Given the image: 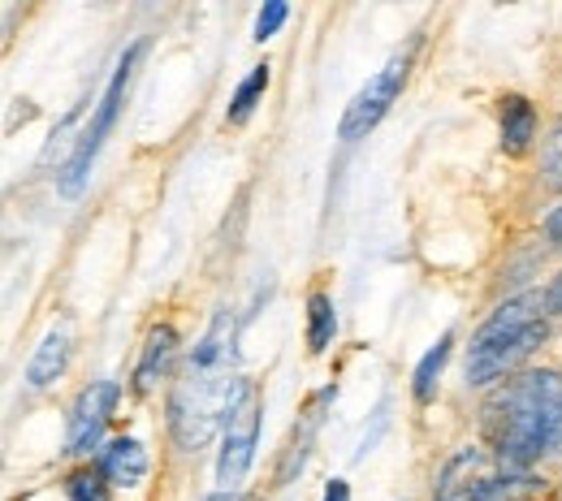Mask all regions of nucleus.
<instances>
[{"label":"nucleus","mask_w":562,"mask_h":501,"mask_svg":"<svg viewBox=\"0 0 562 501\" xmlns=\"http://www.w3.org/2000/svg\"><path fill=\"white\" fill-rule=\"evenodd\" d=\"M481 424L502 467L532 471L562 458V372L537 367L506 376L490 394Z\"/></svg>","instance_id":"1"},{"label":"nucleus","mask_w":562,"mask_h":501,"mask_svg":"<svg viewBox=\"0 0 562 501\" xmlns=\"http://www.w3.org/2000/svg\"><path fill=\"white\" fill-rule=\"evenodd\" d=\"M247 376H234V316L221 311L200 338V346L187 358L182 380L169 398V432L182 449H204L216 429H225V415L243 398Z\"/></svg>","instance_id":"2"},{"label":"nucleus","mask_w":562,"mask_h":501,"mask_svg":"<svg viewBox=\"0 0 562 501\" xmlns=\"http://www.w3.org/2000/svg\"><path fill=\"white\" fill-rule=\"evenodd\" d=\"M546 316H550L546 294L506 298L476 329V338L468 346V380L472 385H497V380L515 376V367L537 355V346L550 338Z\"/></svg>","instance_id":"3"},{"label":"nucleus","mask_w":562,"mask_h":501,"mask_svg":"<svg viewBox=\"0 0 562 501\" xmlns=\"http://www.w3.org/2000/svg\"><path fill=\"white\" fill-rule=\"evenodd\" d=\"M139 57H143V44H131V48L122 53L117 70H113L109 87H104V95H100V104H95L91 126L82 130V139H78V147H74L70 164H66V178H61V191H66V195H78L82 182L91 178V164H95L100 147H104V139H109L117 113H122V100H126V87H131V73H135V66H139Z\"/></svg>","instance_id":"4"},{"label":"nucleus","mask_w":562,"mask_h":501,"mask_svg":"<svg viewBox=\"0 0 562 501\" xmlns=\"http://www.w3.org/2000/svg\"><path fill=\"white\" fill-rule=\"evenodd\" d=\"M260 415H265V398H260L256 380H247L243 398L234 402V411L225 415V429H221V458H216V485L221 489H238L243 476L251 471L256 441H260Z\"/></svg>","instance_id":"5"},{"label":"nucleus","mask_w":562,"mask_h":501,"mask_svg":"<svg viewBox=\"0 0 562 501\" xmlns=\"http://www.w3.org/2000/svg\"><path fill=\"white\" fill-rule=\"evenodd\" d=\"M407 73H412V53H394L381 70L372 73V78L355 91V100L347 104V113H342V126H338V135H342L347 144L363 139L368 130H376V126H381V117H385V113H390V104L398 100V91H403Z\"/></svg>","instance_id":"6"},{"label":"nucleus","mask_w":562,"mask_h":501,"mask_svg":"<svg viewBox=\"0 0 562 501\" xmlns=\"http://www.w3.org/2000/svg\"><path fill=\"white\" fill-rule=\"evenodd\" d=\"M117 398H122V385L117 380H95V385H87L74 398L70 429H66V449H70L74 458H87L100 445V436H104L109 420H113Z\"/></svg>","instance_id":"7"},{"label":"nucleus","mask_w":562,"mask_h":501,"mask_svg":"<svg viewBox=\"0 0 562 501\" xmlns=\"http://www.w3.org/2000/svg\"><path fill=\"white\" fill-rule=\"evenodd\" d=\"M173 355H178V329H173V324H156V329L147 333V342H143L139 367H135V389H139V394H151V389L169 376Z\"/></svg>","instance_id":"8"},{"label":"nucleus","mask_w":562,"mask_h":501,"mask_svg":"<svg viewBox=\"0 0 562 501\" xmlns=\"http://www.w3.org/2000/svg\"><path fill=\"white\" fill-rule=\"evenodd\" d=\"M546 498V480L532 476V471H515L506 467L502 476L481 471L476 485H472V501H541Z\"/></svg>","instance_id":"9"},{"label":"nucleus","mask_w":562,"mask_h":501,"mask_svg":"<svg viewBox=\"0 0 562 501\" xmlns=\"http://www.w3.org/2000/svg\"><path fill=\"white\" fill-rule=\"evenodd\" d=\"M100 471L109 476L113 489H135L143 476H147V449H143L135 436H117V441L104 445Z\"/></svg>","instance_id":"10"},{"label":"nucleus","mask_w":562,"mask_h":501,"mask_svg":"<svg viewBox=\"0 0 562 501\" xmlns=\"http://www.w3.org/2000/svg\"><path fill=\"white\" fill-rule=\"evenodd\" d=\"M485 471V449H459L446 467H441V476H437V485H432V501H472V485H476V476Z\"/></svg>","instance_id":"11"},{"label":"nucleus","mask_w":562,"mask_h":501,"mask_svg":"<svg viewBox=\"0 0 562 501\" xmlns=\"http://www.w3.org/2000/svg\"><path fill=\"white\" fill-rule=\"evenodd\" d=\"M66 363H70V329L61 324V329H48L44 342L35 346V355L26 363V385L31 389H48L66 372Z\"/></svg>","instance_id":"12"},{"label":"nucleus","mask_w":562,"mask_h":501,"mask_svg":"<svg viewBox=\"0 0 562 501\" xmlns=\"http://www.w3.org/2000/svg\"><path fill=\"white\" fill-rule=\"evenodd\" d=\"M537 139V109L524 95H506L502 100V151L506 156H524Z\"/></svg>","instance_id":"13"},{"label":"nucleus","mask_w":562,"mask_h":501,"mask_svg":"<svg viewBox=\"0 0 562 501\" xmlns=\"http://www.w3.org/2000/svg\"><path fill=\"white\" fill-rule=\"evenodd\" d=\"M334 398V389H325V394H316L312 398V407L303 411V420L294 424V436H290V445H285V463H281V480H290L303 463H307V449H312V441H316V429H321V411H325V402Z\"/></svg>","instance_id":"14"},{"label":"nucleus","mask_w":562,"mask_h":501,"mask_svg":"<svg viewBox=\"0 0 562 501\" xmlns=\"http://www.w3.org/2000/svg\"><path fill=\"white\" fill-rule=\"evenodd\" d=\"M334 333H338L334 298H329L325 289H316V294L307 298V346H312V355H325L329 342H334Z\"/></svg>","instance_id":"15"},{"label":"nucleus","mask_w":562,"mask_h":501,"mask_svg":"<svg viewBox=\"0 0 562 501\" xmlns=\"http://www.w3.org/2000/svg\"><path fill=\"white\" fill-rule=\"evenodd\" d=\"M269 91V61L265 66H251V73L238 82V91H234V100H229V113H225V122L229 126H243L251 113H256V104H260V95Z\"/></svg>","instance_id":"16"},{"label":"nucleus","mask_w":562,"mask_h":501,"mask_svg":"<svg viewBox=\"0 0 562 501\" xmlns=\"http://www.w3.org/2000/svg\"><path fill=\"white\" fill-rule=\"evenodd\" d=\"M450 346H454V333H441V338H437V346H432V351L420 358V367H416V380H412V394H416V402H428V398H432V389H437V376L446 372Z\"/></svg>","instance_id":"17"},{"label":"nucleus","mask_w":562,"mask_h":501,"mask_svg":"<svg viewBox=\"0 0 562 501\" xmlns=\"http://www.w3.org/2000/svg\"><path fill=\"white\" fill-rule=\"evenodd\" d=\"M109 476L100 471V463L95 467H78L70 480H66V498L70 501H109Z\"/></svg>","instance_id":"18"},{"label":"nucleus","mask_w":562,"mask_h":501,"mask_svg":"<svg viewBox=\"0 0 562 501\" xmlns=\"http://www.w3.org/2000/svg\"><path fill=\"white\" fill-rule=\"evenodd\" d=\"M541 178L550 191H562V117L550 126V135L541 144Z\"/></svg>","instance_id":"19"},{"label":"nucleus","mask_w":562,"mask_h":501,"mask_svg":"<svg viewBox=\"0 0 562 501\" xmlns=\"http://www.w3.org/2000/svg\"><path fill=\"white\" fill-rule=\"evenodd\" d=\"M281 22H285V0H265L260 13H256V39H260V44L273 39L281 31Z\"/></svg>","instance_id":"20"},{"label":"nucleus","mask_w":562,"mask_h":501,"mask_svg":"<svg viewBox=\"0 0 562 501\" xmlns=\"http://www.w3.org/2000/svg\"><path fill=\"white\" fill-rule=\"evenodd\" d=\"M541 229H546V242H550L554 251H562V204L546 216V225H541Z\"/></svg>","instance_id":"21"},{"label":"nucleus","mask_w":562,"mask_h":501,"mask_svg":"<svg viewBox=\"0 0 562 501\" xmlns=\"http://www.w3.org/2000/svg\"><path fill=\"white\" fill-rule=\"evenodd\" d=\"M546 307H550V316H562V273L546 289Z\"/></svg>","instance_id":"22"},{"label":"nucleus","mask_w":562,"mask_h":501,"mask_svg":"<svg viewBox=\"0 0 562 501\" xmlns=\"http://www.w3.org/2000/svg\"><path fill=\"white\" fill-rule=\"evenodd\" d=\"M325 501H351V489H347V480H334V485L325 489Z\"/></svg>","instance_id":"23"},{"label":"nucleus","mask_w":562,"mask_h":501,"mask_svg":"<svg viewBox=\"0 0 562 501\" xmlns=\"http://www.w3.org/2000/svg\"><path fill=\"white\" fill-rule=\"evenodd\" d=\"M204 501H247L238 489H221V493H212V498H204Z\"/></svg>","instance_id":"24"},{"label":"nucleus","mask_w":562,"mask_h":501,"mask_svg":"<svg viewBox=\"0 0 562 501\" xmlns=\"http://www.w3.org/2000/svg\"><path fill=\"white\" fill-rule=\"evenodd\" d=\"M554 501H562V485H559V489H554Z\"/></svg>","instance_id":"25"}]
</instances>
